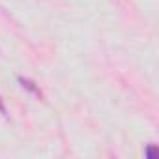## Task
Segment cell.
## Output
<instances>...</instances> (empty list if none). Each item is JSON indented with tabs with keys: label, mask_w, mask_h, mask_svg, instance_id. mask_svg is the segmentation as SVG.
<instances>
[{
	"label": "cell",
	"mask_w": 159,
	"mask_h": 159,
	"mask_svg": "<svg viewBox=\"0 0 159 159\" xmlns=\"http://www.w3.org/2000/svg\"><path fill=\"white\" fill-rule=\"evenodd\" d=\"M0 114H8V111H6V105H4V101H2V98H0Z\"/></svg>",
	"instance_id": "obj_3"
},
{
	"label": "cell",
	"mask_w": 159,
	"mask_h": 159,
	"mask_svg": "<svg viewBox=\"0 0 159 159\" xmlns=\"http://www.w3.org/2000/svg\"><path fill=\"white\" fill-rule=\"evenodd\" d=\"M17 81H19V84H21L25 90H28L30 94H34V96H41V90H39V86H36L34 81H30V79H25V77H19Z\"/></svg>",
	"instance_id": "obj_1"
},
{
	"label": "cell",
	"mask_w": 159,
	"mask_h": 159,
	"mask_svg": "<svg viewBox=\"0 0 159 159\" xmlns=\"http://www.w3.org/2000/svg\"><path fill=\"white\" fill-rule=\"evenodd\" d=\"M144 153H146V157L153 159V157L157 155V148H155L153 144H148V146H146V150H144Z\"/></svg>",
	"instance_id": "obj_2"
}]
</instances>
